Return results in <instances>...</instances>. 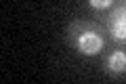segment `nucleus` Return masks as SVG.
I'll return each mask as SVG.
<instances>
[{"label": "nucleus", "mask_w": 126, "mask_h": 84, "mask_svg": "<svg viewBox=\"0 0 126 84\" xmlns=\"http://www.w3.org/2000/svg\"><path fill=\"white\" fill-rule=\"evenodd\" d=\"M90 9L94 11H111L118 4V0H86Z\"/></svg>", "instance_id": "obj_4"}, {"label": "nucleus", "mask_w": 126, "mask_h": 84, "mask_svg": "<svg viewBox=\"0 0 126 84\" xmlns=\"http://www.w3.org/2000/svg\"><path fill=\"white\" fill-rule=\"evenodd\" d=\"M109 42L105 25L90 19H74L65 27V44L80 57H101L109 49Z\"/></svg>", "instance_id": "obj_1"}, {"label": "nucleus", "mask_w": 126, "mask_h": 84, "mask_svg": "<svg viewBox=\"0 0 126 84\" xmlns=\"http://www.w3.org/2000/svg\"><path fill=\"white\" fill-rule=\"evenodd\" d=\"M120 4H122V6H126V0H120Z\"/></svg>", "instance_id": "obj_5"}, {"label": "nucleus", "mask_w": 126, "mask_h": 84, "mask_svg": "<svg viewBox=\"0 0 126 84\" xmlns=\"http://www.w3.org/2000/svg\"><path fill=\"white\" fill-rule=\"evenodd\" d=\"M105 30L113 44L126 46V6L116 4L105 17Z\"/></svg>", "instance_id": "obj_3"}, {"label": "nucleus", "mask_w": 126, "mask_h": 84, "mask_svg": "<svg viewBox=\"0 0 126 84\" xmlns=\"http://www.w3.org/2000/svg\"><path fill=\"white\" fill-rule=\"evenodd\" d=\"M101 71L109 80H122L126 76V46L116 44L101 55Z\"/></svg>", "instance_id": "obj_2"}]
</instances>
